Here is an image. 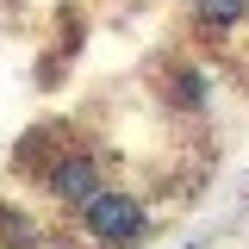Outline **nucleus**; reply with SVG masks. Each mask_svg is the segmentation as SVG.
<instances>
[{
	"label": "nucleus",
	"mask_w": 249,
	"mask_h": 249,
	"mask_svg": "<svg viewBox=\"0 0 249 249\" xmlns=\"http://www.w3.org/2000/svg\"><path fill=\"white\" fill-rule=\"evenodd\" d=\"M81 218H88V231L100 243H137L150 231V218H143V206L131 193H93L88 206H81Z\"/></svg>",
	"instance_id": "f257e3e1"
},
{
	"label": "nucleus",
	"mask_w": 249,
	"mask_h": 249,
	"mask_svg": "<svg viewBox=\"0 0 249 249\" xmlns=\"http://www.w3.org/2000/svg\"><path fill=\"white\" fill-rule=\"evenodd\" d=\"M50 193H56V199H81V206H88L93 193H100V168H93L88 156H69L56 175H50Z\"/></svg>",
	"instance_id": "f03ea898"
},
{
	"label": "nucleus",
	"mask_w": 249,
	"mask_h": 249,
	"mask_svg": "<svg viewBox=\"0 0 249 249\" xmlns=\"http://www.w3.org/2000/svg\"><path fill=\"white\" fill-rule=\"evenodd\" d=\"M243 13H249V0H199V19L206 25H237Z\"/></svg>",
	"instance_id": "7ed1b4c3"
}]
</instances>
